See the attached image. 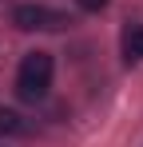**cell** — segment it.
Segmentation results:
<instances>
[{"label":"cell","instance_id":"6da1fadb","mask_svg":"<svg viewBox=\"0 0 143 147\" xmlns=\"http://www.w3.org/2000/svg\"><path fill=\"white\" fill-rule=\"evenodd\" d=\"M52 88V56L48 52H28L16 76V96L24 103H40Z\"/></svg>","mask_w":143,"mask_h":147},{"label":"cell","instance_id":"7a4b0ae2","mask_svg":"<svg viewBox=\"0 0 143 147\" xmlns=\"http://www.w3.org/2000/svg\"><path fill=\"white\" fill-rule=\"evenodd\" d=\"M12 24L20 28V32H64V28L72 24V16L52 12V8H44V4H16Z\"/></svg>","mask_w":143,"mask_h":147},{"label":"cell","instance_id":"3957f363","mask_svg":"<svg viewBox=\"0 0 143 147\" xmlns=\"http://www.w3.org/2000/svg\"><path fill=\"white\" fill-rule=\"evenodd\" d=\"M123 56L127 60H143V24H131L123 32Z\"/></svg>","mask_w":143,"mask_h":147},{"label":"cell","instance_id":"277c9868","mask_svg":"<svg viewBox=\"0 0 143 147\" xmlns=\"http://www.w3.org/2000/svg\"><path fill=\"white\" fill-rule=\"evenodd\" d=\"M20 131H24V119L12 107H0V135H20Z\"/></svg>","mask_w":143,"mask_h":147},{"label":"cell","instance_id":"5b68a950","mask_svg":"<svg viewBox=\"0 0 143 147\" xmlns=\"http://www.w3.org/2000/svg\"><path fill=\"white\" fill-rule=\"evenodd\" d=\"M76 4H80L84 12H99V8H107L111 0H76Z\"/></svg>","mask_w":143,"mask_h":147}]
</instances>
